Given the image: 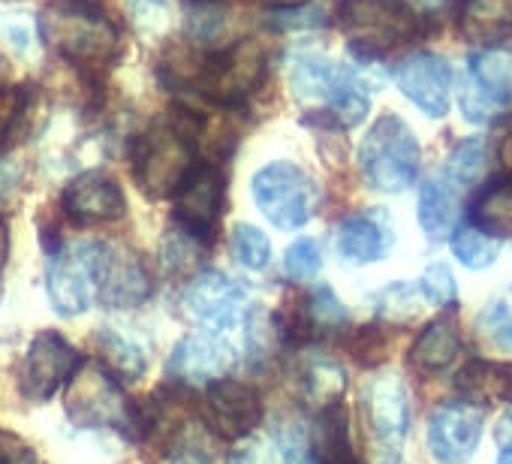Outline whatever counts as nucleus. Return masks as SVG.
Instances as JSON below:
<instances>
[{"label":"nucleus","mask_w":512,"mask_h":464,"mask_svg":"<svg viewBox=\"0 0 512 464\" xmlns=\"http://www.w3.org/2000/svg\"><path fill=\"white\" fill-rule=\"evenodd\" d=\"M470 223L491 239H512V178L485 184L470 202Z\"/></svg>","instance_id":"nucleus-27"},{"label":"nucleus","mask_w":512,"mask_h":464,"mask_svg":"<svg viewBox=\"0 0 512 464\" xmlns=\"http://www.w3.org/2000/svg\"><path fill=\"white\" fill-rule=\"evenodd\" d=\"M497 154H500V163L512 172V133H506L503 139H500V148H497Z\"/></svg>","instance_id":"nucleus-46"},{"label":"nucleus","mask_w":512,"mask_h":464,"mask_svg":"<svg viewBox=\"0 0 512 464\" xmlns=\"http://www.w3.org/2000/svg\"><path fill=\"white\" fill-rule=\"evenodd\" d=\"M94 293L106 308H136L151 296V275L127 245L94 242Z\"/></svg>","instance_id":"nucleus-9"},{"label":"nucleus","mask_w":512,"mask_h":464,"mask_svg":"<svg viewBox=\"0 0 512 464\" xmlns=\"http://www.w3.org/2000/svg\"><path fill=\"white\" fill-rule=\"evenodd\" d=\"M37 22L49 49L85 73H100L121 55V31L100 0H52Z\"/></svg>","instance_id":"nucleus-3"},{"label":"nucleus","mask_w":512,"mask_h":464,"mask_svg":"<svg viewBox=\"0 0 512 464\" xmlns=\"http://www.w3.org/2000/svg\"><path fill=\"white\" fill-rule=\"evenodd\" d=\"M64 211L79 223H106L127 211V199L109 175L82 172L64 190Z\"/></svg>","instance_id":"nucleus-21"},{"label":"nucleus","mask_w":512,"mask_h":464,"mask_svg":"<svg viewBox=\"0 0 512 464\" xmlns=\"http://www.w3.org/2000/svg\"><path fill=\"white\" fill-rule=\"evenodd\" d=\"M335 22L350 37V52L362 64L425 34V19L407 0H338Z\"/></svg>","instance_id":"nucleus-5"},{"label":"nucleus","mask_w":512,"mask_h":464,"mask_svg":"<svg viewBox=\"0 0 512 464\" xmlns=\"http://www.w3.org/2000/svg\"><path fill=\"white\" fill-rule=\"evenodd\" d=\"M94 344L100 350V362L115 374V377H124V380H136L145 374V353L139 344H133L130 338L112 332V329H100L94 335Z\"/></svg>","instance_id":"nucleus-31"},{"label":"nucleus","mask_w":512,"mask_h":464,"mask_svg":"<svg viewBox=\"0 0 512 464\" xmlns=\"http://www.w3.org/2000/svg\"><path fill=\"white\" fill-rule=\"evenodd\" d=\"M419 296L437 308H452L458 302V287H455V275L449 272V266L443 263L428 266L419 278Z\"/></svg>","instance_id":"nucleus-38"},{"label":"nucleus","mask_w":512,"mask_h":464,"mask_svg":"<svg viewBox=\"0 0 512 464\" xmlns=\"http://www.w3.org/2000/svg\"><path fill=\"white\" fill-rule=\"evenodd\" d=\"M263 395L250 383L220 377L205 386V425L226 440L247 437L263 422Z\"/></svg>","instance_id":"nucleus-15"},{"label":"nucleus","mask_w":512,"mask_h":464,"mask_svg":"<svg viewBox=\"0 0 512 464\" xmlns=\"http://www.w3.org/2000/svg\"><path fill=\"white\" fill-rule=\"evenodd\" d=\"M4 82H7V58L0 55V91H4Z\"/></svg>","instance_id":"nucleus-50"},{"label":"nucleus","mask_w":512,"mask_h":464,"mask_svg":"<svg viewBox=\"0 0 512 464\" xmlns=\"http://www.w3.org/2000/svg\"><path fill=\"white\" fill-rule=\"evenodd\" d=\"M0 464H46L37 449L13 431H0Z\"/></svg>","instance_id":"nucleus-43"},{"label":"nucleus","mask_w":512,"mask_h":464,"mask_svg":"<svg viewBox=\"0 0 512 464\" xmlns=\"http://www.w3.org/2000/svg\"><path fill=\"white\" fill-rule=\"evenodd\" d=\"M266 52L253 40H235L214 52H181L172 55L160 76L172 88H184L199 100L223 109H238L266 82Z\"/></svg>","instance_id":"nucleus-1"},{"label":"nucleus","mask_w":512,"mask_h":464,"mask_svg":"<svg viewBox=\"0 0 512 464\" xmlns=\"http://www.w3.org/2000/svg\"><path fill=\"white\" fill-rule=\"evenodd\" d=\"M419 163V142L407 121H401L398 115L377 118V124L362 139L359 166L365 181L380 193H404L410 184H416Z\"/></svg>","instance_id":"nucleus-7"},{"label":"nucleus","mask_w":512,"mask_h":464,"mask_svg":"<svg viewBox=\"0 0 512 464\" xmlns=\"http://www.w3.org/2000/svg\"><path fill=\"white\" fill-rule=\"evenodd\" d=\"M235 362L232 347L217 332H196L175 344L166 371L181 386H208L220 380Z\"/></svg>","instance_id":"nucleus-18"},{"label":"nucleus","mask_w":512,"mask_h":464,"mask_svg":"<svg viewBox=\"0 0 512 464\" xmlns=\"http://www.w3.org/2000/svg\"><path fill=\"white\" fill-rule=\"evenodd\" d=\"M7 251H10V236H7V223L0 220V269L7 263Z\"/></svg>","instance_id":"nucleus-48"},{"label":"nucleus","mask_w":512,"mask_h":464,"mask_svg":"<svg viewBox=\"0 0 512 464\" xmlns=\"http://www.w3.org/2000/svg\"><path fill=\"white\" fill-rule=\"evenodd\" d=\"M37 31H40V22L31 13H22V10L0 13V37H4L10 46H16L19 52H31L34 49Z\"/></svg>","instance_id":"nucleus-40"},{"label":"nucleus","mask_w":512,"mask_h":464,"mask_svg":"<svg viewBox=\"0 0 512 464\" xmlns=\"http://www.w3.org/2000/svg\"><path fill=\"white\" fill-rule=\"evenodd\" d=\"M401 94L419 106L428 118H443L452 103V67L428 52L410 55L395 67Z\"/></svg>","instance_id":"nucleus-17"},{"label":"nucleus","mask_w":512,"mask_h":464,"mask_svg":"<svg viewBox=\"0 0 512 464\" xmlns=\"http://www.w3.org/2000/svg\"><path fill=\"white\" fill-rule=\"evenodd\" d=\"M205 127V115L190 106H172L166 118L154 121L145 133H139L130 145L133 178L136 184L160 199L175 196V190L187 181V175L202 163L199 160V136Z\"/></svg>","instance_id":"nucleus-2"},{"label":"nucleus","mask_w":512,"mask_h":464,"mask_svg":"<svg viewBox=\"0 0 512 464\" xmlns=\"http://www.w3.org/2000/svg\"><path fill=\"white\" fill-rule=\"evenodd\" d=\"M253 202L278 229L305 226L320 205V187L296 163H269L250 181Z\"/></svg>","instance_id":"nucleus-8"},{"label":"nucleus","mask_w":512,"mask_h":464,"mask_svg":"<svg viewBox=\"0 0 512 464\" xmlns=\"http://www.w3.org/2000/svg\"><path fill=\"white\" fill-rule=\"evenodd\" d=\"M302 389H305L308 401H314L317 407L335 404V401H341V395L347 389L344 368L332 356H311L302 368Z\"/></svg>","instance_id":"nucleus-30"},{"label":"nucleus","mask_w":512,"mask_h":464,"mask_svg":"<svg viewBox=\"0 0 512 464\" xmlns=\"http://www.w3.org/2000/svg\"><path fill=\"white\" fill-rule=\"evenodd\" d=\"M49 302L61 317H79L97 299L94 293V242L61 248L49 257Z\"/></svg>","instance_id":"nucleus-13"},{"label":"nucleus","mask_w":512,"mask_h":464,"mask_svg":"<svg viewBox=\"0 0 512 464\" xmlns=\"http://www.w3.org/2000/svg\"><path fill=\"white\" fill-rule=\"evenodd\" d=\"M461 353V335L458 326L446 317L431 320L410 347V365L422 374H440L446 371Z\"/></svg>","instance_id":"nucleus-24"},{"label":"nucleus","mask_w":512,"mask_h":464,"mask_svg":"<svg viewBox=\"0 0 512 464\" xmlns=\"http://www.w3.org/2000/svg\"><path fill=\"white\" fill-rule=\"evenodd\" d=\"M263 4H269L275 10H293V7H305L308 0H263Z\"/></svg>","instance_id":"nucleus-49"},{"label":"nucleus","mask_w":512,"mask_h":464,"mask_svg":"<svg viewBox=\"0 0 512 464\" xmlns=\"http://www.w3.org/2000/svg\"><path fill=\"white\" fill-rule=\"evenodd\" d=\"M290 85L302 100L320 103L317 118H311L317 124L350 130L368 115V82L362 73L323 55H299L290 67Z\"/></svg>","instance_id":"nucleus-4"},{"label":"nucleus","mask_w":512,"mask_h":464,"mask_svg":"<svg viewBox=\"0 0 512 464\" xmlns=\"http://www.w3.org/2000/svg\"><path fill=\"white\" fill-rule=\"evenodd\" d=\"M308 443H311L314 464H353L350 422L341 401L320 407L317 419L308 428Z\"/></svg>","instance_id":"nucleus-23"},{"label":"nucleus","mask_w":512,"mask_h":464,"mask_svg":"<svg viewBox=\"0 0 512 464\" xmlns=\"http://www.w3.org/2000/svg\"><path fill=\"white\" fill-rule=\"evenodd\" d=\"M202 4H220V0H202Z\"/></svg>","instance_id":"nucleus-52"},{"label":"nucleus","mask_w":512,"mask_h":464,"mask_svg":"<svg viewBox=\"0 0 512 464\" xmlns=\"http://www.w3.org/2000/svg\"><path fill=\"white\" fill-rule=\"evenodd\" d=\"M16 121H19V115H0V151H4L7 136H10V130H13Z\"/></svg>","instance_id":"nucleus-47"},{"label":"nucleus","mask_w":512,"mask_h":464,"mask_svg":"<svg viewBox=\"0 0 512 464\" xmlns=\"http://www.w3.org/2000/svg\"><path fill=\"white\" fill-rule=\"evenodd\" d=\"M479 329L494 347L512 350V302L509 299H491L479 314Z\"/></svg>","instance_id":"nucleus-36"},{"label":"nucleus","mask_w":512,"mask_h":464,"mask_svg":"<svg viewBox=\"0 0 512 464\" xmlns=\"http://www.w3.org/2000/svg\"><path fill=\"white\" fill-rule=\"evenodd\" d=\"M350 314L344 308V302L335 296V290L329 287H320L317 293H311L305 302H302V311H299V329L296 335L302 338H311V335H326V332H341L347 326Z\"/></svg>","instance_id":"nucleus-28"},{"label":"nucleus","mask_w":512,"mask_h":464,"mask_svg":"<svg viewBox=\"0 0 512 464\" xmlns=\"http://www.w3.org/2000/svg\"><path fill=\"white\" fill-rule=\"evenodd\" d=\"M497 464H512V452L500 449V458H497Z\"/></svg>","instance_id":"nucleus-51"},{"label":"nucleus","mask_w":512,"mask_h":464,"mask_svg":"<svg viewBox=\"0 0 512 464\" xmlns=\"http://www.w3.org/2000/svg\"><path fill=\"white\" fill-rule=\"evenodd\" d=\"M452 254H455V260L464 269L482 272V269H488V266L497 263L500 242L491 239V236H485V232L476 229L473 223H464V226H455L452 229Z\"/></svg>","instance_id":"nucleus-32"},{"label":"nucleus","mask_w":512,"mask_h":464,"mask_svg":"<svg viewBox=\"0 0 512 464\" xmlns=\"http://www.w3.org/2000/svg\"><path fill=\"white\" fill-rule=\"evenodd\" d=\"M455 386L467 395V401H500L512 407V362L473 359L458 371Z\"/></svg>","instance_id":"nucleus-26"},{"label":"nucleus","mask_w":512,"mask_h":464,"mask_svg":"<svg viewBox=\"0 0 512 464\" xmlns=\"http://www.w3.org/2000/svg\"><path fill=\"white\" fill-rule=\"evenodd\" d=\"M82 356L79 350L58 332L46 329L40 332L31 344L28 353L22 359L19 368V389L28 401H49L61 386H67L70 374L79 368Z\"/></svg>","instance_id":"nucleus-11"},{"label":"nucleus","mask_w":512,"mask_h":464,"mask_svg":"<svg viewBox=\"0 0 512 464\" xmlns=\"http://www.w3.org/2000/svg\"><path fill=\"white\" fill-rule=\"evenodd\" d=\"M169 10H172V0H130L133 22H136L139 31H145V34H154V31L166 28Z\"/></svg>","instance_id":"nucleus-42"},{"label":"nucleus","mask_w":512,"mask_h":464,"mask_svg":"<svg viewBox=\"0 0 512 464\" xmlns=\"http://www.w3.org/2000/svg\"><path fill=\"white\" fill-rule=\"evenodd\" d=\"M272 437L287 464H314L311 443H308V425L299 416H278Z\"/></svg>","instance_id":"nucleus-34"},{"label":"nucleus","mask_w":512,"mask_h":464,"mask_svg":"<svg viewBox=\"0 0 512 464\" xmlns=\"http://www.w3.org/2000/svg\"><path fill=\"white\" fill-rule=\"evenodd\" d=\"M512 103V52L482 49L467 58V85L461 94L464 115L476 124L491 121Z\"/></svg>","instance_id":"nucleus-12"},{"label":"nucleus","mask_w":512,"mask_h":464,"mask_svg":"<svg viewBox=\"0 0 512 464\" xmlns=\"http://www.w3.org/2000/svg\"><path fill=\"white\" fill-rule=\"evenodd\" d=\"M464 190L467 187L461 181H455L443 166L422 181V187H419V226L431 242H443L452 236Z\"/></svg>","instance_id":"nucleus-22"},{"label":"nucleus","mask_w":512,"mask_h":464,"mask_svg":"<svg viewBox=\"0 0 512 464\" xmlns=\"http://www.w3.org/2000/svg\"><path fill=\"white\" fill-rule=\"evenodd\" d=\"M353 464H356V461H353Z\"/></svg>","instance_id":"nucleus-53"},{"label":"nucleus","mask_w":512,"mask_h":464,"mask_svg":"<svg viewBox=\"0 0 512 464\" xmlns=\"http://www.w3.org/2000/svg\"><path fill=\"white\" fill-rule=\"evenodd\" d=\"M365 410L371 431L386 455H401V443L410 428L407 386L398 374H377L365 386Z\"/></svg>","instance_id":"nucleus-16"},{"label":"nucleus","mask_w":512,"mask_h":464,"mask_svg":"<svg viewBox=\"0 0 512 464\" xmlns=\"http://www.w3.org/2000/svg\"><path fill=\"white\" fill-rule=\"evenodd\" d=\"M497 443H500V449L512 452V413H506L500 419V425H497Z\"/></svg>","instance_id":"nucleus-45"},{"label":"nucleus","mask_w":512,"mask_h":464,"mask_svg":"<svg viewBox=\"0 0 512 464\" xmlns=\"http://www.w3.org/2000/svg\"><path fill=\"white\" fill-rule=\"evenodd\" d=\"M64 407L79 428H115L127 437L145 431L139 407L124 395L118 377L103 362H79L67 380Z\"/></svg>","instance_id":"nucleus-6"},{"label":"nucleus","mask_w":512,"mask_h":464,"mask_svg":"<svg viewBox=\"0 0 512 464\" xmlns=\"http://www.w3.org/2000/svg\"><path fill=\"white\" fill-rule=\"evenodd\" d=\"M16 184H19V172H16V166H0V205H4V202L13 196Z\"/></svg>","instance_id":"nucleus-44"},{"label":"nucleus","mask_w":512,"mask_h":464,"mask_svg":"<svg viewBox=\"0 0 512 464\" xmlns=\"http://www.w3.org/2000/svg\"><path fill=\"white\" fill-rule=\"evenodd\" d=\"M223 175L214 163H199L175 190V226L199 245H211L223 217Z\"/></svg>","instance_id":"nucleus-10"},{"label":"nucleus","mask_w":512,"mask_h":464,"mask_svg":"<svg viewBox=\"0 0 512 464\" xmlns=\"http://www.w3.org/2000/svg\"><path fill=\"white\" fill-rule=\"evenodd\" d=\"M485 413L473 401H446L428 419V449L440 464H464L476 455Z\"/></svg>","instance_id":"nucleus-14"},{"label":"nucleus","mask_w":512,"mask_h":464,"mask_svg":"<svg viewBox=\"0 0 512 464\" xmlns=\"http://www.w3.org/2000/svg\"><path fill=\"white\" fill-rule=\"evenodd\" d=\"M181 305L193 320L220 332L238 323L244 308V287L223 272H202L187 284Z\"/></svg>","instance_id":"nucleus-19"},{"label":"nucleus","mask_w":512,"mask_h":464,"mask_svg":"<svg viewBox=\"0 0 512 464\" xmlns=\"http://www.w3.org/2000/svg\"><path fill=\"white\" fill-rule=\"evenodd\" d=\"M392 242H395L392 220L380 208L350 214L347 220H341L338 236H335V248L341 260L350 266L380 263L392 251Z\"/></svg>","instance_id":"nucleus-20"},{"label":"nucleus","mask_w":512,"mask_h":464,"mask_svg":"<svg viewBox=\"0 0 512 464\" xmlns=\"http://www.w3.org/2000/svg\"><path fill=\"white\" fill-rule=\"evenodd\" d=\"M214 437L205 422H181L166 443V464H217Z\"/></svg>","instance_id":"nucleus-29"},{"label":"nucleus","mask_w":512,"mask_h":464,"mask_svg":"<svg viewBox=\"0 0 512 464\" xmlns=\"http://www.w3.org/2000/svg\"><path fill=\"white\" fill-rule=\"evenodd\" d=\"M323 269V251L314 239H299L284 254V272L290 281H311Z\"/></svg>","instance_id":"nucleus-37"},{"label":"nucleus","mask_w":512,"mask_h":464,"mask_svg":"<svg viewBox=\"0 0 512 464\" xmlns=\"http://www.w3.org/2000/svg\"><path fill=\"white\" fill-rule=\"evenodd\" d=\"M482 166H485V145H482L479 136H470V139L458 142V145L452 148V154L446 157V163H443V169H446L455 181H461L464 187L476 184Z\"/></svg>","instance_id":"nucleus-35"},{"label":"nucleus","mask_w":512,"mask_h":464,"mask_svg":"<svg viewBox=\"0 0 512 464\" xmlns=\"http://www.w3.org/2000/svg\"><path fill=\"white\" fill-rule=\"evenodd\" d=\"M377 302H380V308H377L380 317H386L389 323H407V320H413L416 311H419L416 290L407 287V284H392V287H386V290L377 296Z\"/></svg>","instance_id":"nucleus-39"},{"label":"nucleus","mask_w":512,"mask_h":464,"mask_svg":"<svg viewBox=\"0 0 512 464\" xmlns=\"http://www.w3.org/2000/svg\"><path fill=\"white\" fill-rule=\"evenodd\" d=\"M458 28L470 43H497L512 31V0H461Z\"/></svg>","instance_id":"nucleus-25"},{"label":"nucleus","mask_w":512,"mask_h":464,"mask_svg":"<svg viewBox=\"0 0 512 464\" xmlns=\"http://www.w3.org/2000/svg\"><path fill=\"white\" fill-rule=\"evenodd\" d=\"M232 254L244 269L263 272L272 263V242L263 229H256L250 223H238L232 229Z\"/></svg>","instance_id":"nucleus-33"},{"label":"nucleus","mask_w":512,"mask_h":464,"mask_svg":"<svg viewBox=\"0 0 512 464\" xmlns=\"http://www.w3.org/2000/svg\"><path fill=\"white\" fill-rule=\"evenodd\" d=\"M350 353L359 365H380L386 359V338L377 326H368V329H359L356 338L350 341Z\"/></svg>","instance_id":"nucleus-41"}]
</instances>
